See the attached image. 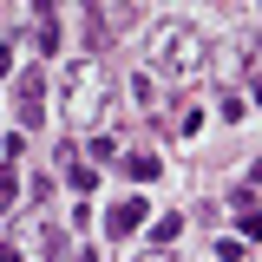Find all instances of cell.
<instances>
[{"instance_id":"cell-11","label":"cell","mask_w":262,"mask_h":262,"mask_svg":"<svg viewBox=\"0 0 262 262\" xmlns=\"http://www.w3.org/2000/svg\"><path fill=\"white\" fill-rule=\"evenodd\" d=\"M0 72H13V46H0Z\"/></svg>"},{"instance_id":"cell-10","label":"cell","mask_w":262,"mask_h":262,"mask_svg":"<svg viewBox=\"0 0 262 262\" xmlns=\"http://www.w3.org/2000/svg\"><path fill=\"white\" fill-rule=\"evenodd\" d=\"M59 13V0H33V20H53Z\"/></svg>"},{"instance_id":"cell-12","label":"cell","mask_w":262,"mask_h":262,"mask_svg":"<svg viewBox=\"0 0 262 262\" xmlns=\"http://www.w3.org/2000/svg\"><path fill=\"white\" fill-rule=\"evenodd\" d=\"M79 262H98V256H92V249H79Z\"/></svg>"},{"instance_id":"cell-2","label":"cell","mask_w":262,"mask_h":262,"mask_svg":"<svg viewBox=\"0 0 262 262\" xmlns=\"http://www.w3.org/2000/svg\"><path fill=\"white\" fill-rule=\"evenodd\" d=\"M66 85H72V125H79V131H98L105 105H112V79H105V66H98V59L72 66Z\"/></svg>"},{"instance_id":"cell-1","label":"cell","mask_w":262,"mask_h":262,"mask_svg":"<svg viewBox=\"0 0 262 262\" xmlns=\"http://www.w3.org/2000/svg\"><path fill=\"white\" fill-rule=\"evenodd\" d=\"M144 59L151 72H170V79H196L203 66H210V46H203V33L190 20H158L151 39H144Z\"/></svg>"},{"instance_id":"cell-5","label":"cell","mask_w":262,"mask_h":262,"mask_svg":"<svg viewBox=\"0 0 262 262\" xmlns=\"http://www.w3.org/2000/svg\"><path fill=\"white\" fill-rule=\"evenodd\" d=\"M177 236H184V216H158V223H151V243H158V249L177 243Z\"/></svg>"},{"instance_id":"cell-8","label":"cell","mask_w":262,"mask_h":262,"mask_svg":"<svg viewBox=\"0 0 262 262\" xmlns=\"http://www.w3.org/2000/svg\"><path fill=\"white\" fill-rule=\"evenodd\" d=\"M13 203H20V184H13V177H0V216H13Z\"/></svg>"},{"instance_id":"cell-9","label":"cell","mask_w":262,"mask_h":262,"mask_svg":"<svg viewBox=\"0 0 262 262\" xmlns=\"http://www.w3.org/2000/svg\"><path fill=\"white\" fill-rule=\"evenodd\" d=\"M236 229L243 236H262V210H236Z\"/></svg>"},{"instance_id":"cell-13","label":"cell","mask_w":262,"mask_h":262,"mask_svg":"<svg viewBox=\"0 0 262 262\" xmlns=\"http://www.w3.org/2000/svg\"><path fill=\"white\" fill-rule=\"evenodd\" d=\"M256 112H262V85H256Z\"/></svg>"},{"instance_id":"cell-7","label":"cell","mask_w":262,"mask_h":262,"mask_svg":"<svg viewBox=\"0 0 262 262\" xmlns=\"http://www.w3.org/2000/svg\"><path fill=\"white\" fill-rule=\"evenodd\" d=\"M33 46H39V53H53V46H59V27H53V20H39V27H33Z\"/></svg>"},{"instance_id":"cell-14","label":"cell","mask_w":262,"mask_h":262,"mask_svg":"<svg viewBox=\"0 0 262 262\" xmlns=\"http://www.w3.org/2000/svg\"><path fill=\"white\" fill-rule=\"evenodd\" d=\"M256 177H262V164H256Z\"/></svg>"},{"instance_id":"cell-4","label":"cell","mask_w":262,"mask_h":262,"mask_svg":"<svg viewBox=\"0 0 262 262\" xmlns=\"http://www.w3.org/2000/svg\"><path fill=\"white\" fill-rule=\"evenodd\" d=\"M59 158H66V177H72V190H92V184H98V170H92V164H79V151H72V144H66Z\"/></svg>"},{"instance_id":"cell-6","label":"cell","mask_w":262,"mask_h":262,"mask_svg":"<svg viewBox=\"0 0 262 262\" xmlns=\"http://www.w3.org/2000/svg\"><path fill=\"white\" fill-rule=\"evenodd\" d=\"M125 170H131V177H158L164 164H158V158H144V151H131V158H125Z\"/></svg>"},{"instance_id":"cell-3","label":"cell","mask_w":262,"mask_h":262,"mask_svg":"<svg viewBox=\"0 0 262 262\" xmlns=\"http://www.w3.org/2000/svg\"><path fill=\"white\" fill-rule=\"evenodd\" d=\"M144 223H151V203H144V196H118V203H112V216H105L112 236H138Z\"/></svg>"}]
</instances>
